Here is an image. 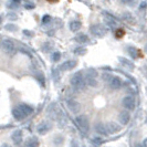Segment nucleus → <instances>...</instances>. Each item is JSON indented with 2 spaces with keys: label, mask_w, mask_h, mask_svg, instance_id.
I'll use <instances>...</instances> for the list:
<instances>
[{
  "label": "nucleus",
  "mask_w": 147,
  "mask_h": 147,
  "mask_svg": "<svg viewBox=\"0 0 147 147\" xmlns=\"http://www.w3.org/2000/svg\"><path fill=\"white\" fill-rule=\"evenodd\" d=\"M85 84H88L90 86H93V88H96L97 86V81L94 78H88L85 76Z\"/></svg>",
  "instance_id": "aec40b11"
},
{
  "label": "nucleus",
  "mask_w": 147,
  "mask_h": 147,
  "mask_svg": "<svg viewBox=\"0 0 147 147\" xmlns=\"http://www.w3.org/2000/svg\"><path fill=\"white\" fill-rule=\"evenodd\" d=\"M5 29L8 30V31H16L17 30V26L16 24H12V23H8V24H6L5 26Z\"/></svg>",
  "instance_id": "bb28decb"
},
{
  "label": "nucleus",
  "mask_w": 147,
  "mask_h": 147,
  "mask_svg": "<svg viewBox=\"0 0 147 147\" xmlns=\"http://www.w3.org/2000/svg\"><path fill=\"white\" fill-rule=\"evenodd\" d=\"M94 144H96V145H100V144H102L103 143V140H101V138H98V137H95V138H93V140H92Z\"/></svg>",
  "instance_id": "2f4dec72"
},
{
  "label": "nucleus",
  "mask_w": 147,
  "mask_h": 147,
  "mask_svg": "<svg viewBox=\"0 0 147 147\" xmlns=\"http://www.w3.org/2000/svg\"><path fill=\"white\" fill-rule=\"evenodd\" d=\"M51 20H52V19H51V17H50V16L45 15L43 18H42V23H43V24H47V23H49Z\"/></svg>",
  "instance_id": "c85d7f7f"
},
{
  "label": "nucleus",
  "mask_w": 147,
  "mask_h": 147,
  "mask_svg": "<svg viewBox=\"0 0 147 147\" xmlns=\"http://www.w3.org/2000/svg\"><path fill=\"white\" fill-rule=\"evenodd\" d=\"M76 66V61L74 60H69V61H65L64 63H62V65L60 66V70L62 71H70Z\"/></svg>",
  "instance_id": "9b49d317"
},
{
  "label": "nucleus",
  "mask_w": 147,
  "mask_h": 147,
  "mask_svg": "<svg viewBox=\"0 0 147 147\" xmlns=\"http://www.w3.org/2000/svg\"><path fill=\"white\" fill-rule=\"evenodd\" d=\"M33 7H34L33 5H26V8H28V9H29V8H33Z\"/></svg>",
  "instance_id": "4c0bfd02"
},
{
  "label": "nucleus",
  "mask_w": 147,
  "mask_h": 147,
  "mask_svg": "<svg viewBox=\"0 0 147 147\" xmlns=\"http://www.w3.org/2000/svg\"><path fill=\"white\" fill-rule=\"evenodd\" d=\"M109 84H110L111 88L117 90V88H119L122 86V80H121L118 76H113L110 80V82H109Z\"/></svg>",
  "instance_id": "f8f14e48"
},
{
  "label": "nucleus",
  "mask_w": 147,
  "mask_h": 147,
  "mask_svg": "<svg viewBox=\"0 0 147 147\" xmlns=\"http://www.w3.org/2000/svg\"><path fill=\"white\" fill-rule=\"evenodd\" d=\"M95 131L98 134H101V135H105V134H107L106 133V129H105V126L102 124V123H96L95 124Z\"/></svg>",
  "instance_id": "6ab92c4d"
},
{
  "label": "nucleus",
  "mask_w": 147,
  "mask_h": 147,
  "mask_svg": "<svg viewBox=\"0 0 147 147\" xmlns=\"http://www.w3.org/2000/svg\"><path fill=\"white\" fill-rule=\"evenodd\" d=\"M52 48H53V44H52L51 42H45V43L42 45V51L49 52L52 50Z\"/></svg>",
  "instance_id": "b1692460"
},
{
  "label": "nucleus",
  "mask_w": 147,
  "mask_h": 147,
  "mask_svg": "<svg viewBox=\"0 0 147 147\" xmlns=\"http://www.w3.org/2000/svg\"><path fill=\"white\" fill-rule=\"evenodd\" d=\"M52 75H53V79H54L55 81L59 80V71H58V70H53V71H52Z\"/></svg>",
  "instance_id": "c756f323"
},
{
  "label": "nucleus",
  "mask_w": 147,
  "mask_h": 147,
  "mask_svg": "<svg viewBox=\"0 0 147 147\" xmlns=\"http://www.w3.org/2000/svg\"><path fill=\"white\" fill-rule=\"evenodd\" d=\"M48 115L50 116V118L55 119V121H61L62 118H64V115H63L62 111L60 110V107L58 106L57 103H52L48 107Z\"/></svg>",
  "instance_id": "f03ea898"
},
{
  "label": "nucleus",
  "mask_w": 147,
  "mask_h": 147,
  "mask_svg": "<svg viewBox=\"0 0 147 147\" xmlns=\"http://www.w3.org/2000/svg\"><path fill=\"white\" fill-rule=\"evenodd\" d=\"M37 78H38V80H40V81H41V84L43 85V84H44V80H43V78H42V75H41V74H39Z\"/></svg>",
  "instance_id": "f704fd0d"
},
{
  "label": "nucleus",
  "mask_w": 147,
  "mask_h": 147,
  "mask_svg": "<svg viewBox=\"0 0 147 147\" xmlns=\"http://www.w3.org/2000/svg\"><path fill=\"white\" fill-rule=\"evenodd\" d=\"M66 106L74 114H76V113H79L81 111V104L79 103L78 101L73 100V98H70V100L66 101Z\"/></svg>",
  "instance_id": "39448f33"
},
{
  "label": "nucleus",
  "mask_w": 147,
  "mask_h": 147,
  "mask_svg": "<svg viewBox=\"0 0 147 147\" xmlns=\"http://www.w3.org/2000/svg\"><path fill=\"white\" fill-rule=\"evenodd\" d=\"M113 76L111 75V74H109V73H104L103 74V80L104 81H106V82H110V80L112 79Z\"/></svg>",
  "instance_id": "7c9ffc66"
},
{
  "label": "nucleus",
  "mask_w": 147,
  "mask_h": 147,
  "mask_svg": "<svg viewBox=\"0 0 147 147\" xmlns=\"http://www.w3.org/2000/svg\"><path fill=\"white\" fill-rule=\"evenodd\" d=\"M38 140L36 137H31L30 140H27V143H26V147H37L38 146Z\"/></svg>",
  "instance_id": "412c9836"
},
{
  "label": "nucleus",
  "mask_w": 147,
  "mask_h": 147,
  "mask_svg": "<svg viewBox=\"0 0 147 147\" xmlns=\"http://www.w3.org/2000/svg\"><path fill=\"white\" fill-rule=\"evenodd\" d=\"M82 27V23L80 21H72L70 23V30L71 31H73V32H76V31H79V30L81 29Z\"/></svg>",
  "instance_id": "f3484780"
},
{
  "label": "nucleus",
  "mask_w": 147,
  "mask_h": 147,
  "mask_svg": "<svg viewBox=\"0 0 147 147\" xmlns=\"http://www.w3.org/2000/svg\"><path fill=\"white\" fill-rule=\"evenodd\" d=\"M70 83H71L72 88L75 91H79L80 92L82 90H84V88H85V79H84L82 72H76L75 74H73L72 78H71Z\"/></svg>",
  "instance_id": "f257e3e1"
},
{
  "label": "nucleus",
  "mask_w": 147,
  "mask_h": 147,
  "mask_svg": "<svg viewBox=\"0 0 147 147\" xmlns=\"http://www.w3.org/2000/svg\"><path fill=\"white\" fill-rule=\"evenodd\" d=\"M118 61L121 62V64L123 66H125V67H127L128 70H131V71H133L134 70V63H133L131 60L126 59V58H124V57H118Z\"/></svg>",
  "instance_id": "ddd939ff"
},
{
  "label": "nucleus",
  "mask_w": 147,
  "mask_h": 147,
  "mask_svg": "<svg viewBox=\"0 0 147 147\" xmlns=\"http://www.w3.org/2000/svg\"><path fill=\"white\" fill-rule=\"evenodd\" d=\"M13 1H15V2H18V1H20V0H13Z\"/></svg>",
  "instance_id": "37998d69"
},
{
  "label": "nucleus",
  "mask_w": 147,
  "mask_h": 147,
  "mask_svg": "<svg viewBox=\"0 0 147 147\" xmlns=\"http://www.w3.org/2000/svg\"><path fill=\"white\" fill-rule=\"evenodd\" d=\"M1 45H2L3 51L7 52V53H12V52L15 51V44H13V42L11 40H9V39H5L2 41Z\"/></svg>",
  "instance_id": "6e6552de"
},
{
  "label": "nucleus",
  "mask_w": 147,
  "mask_h": 147,
  "mask_svg": "<svg viewBox=\"0 0 147 147\" xmlns=\"http://www.w3.org/2000/svg\"><path fill=\"white\" fill-rule=\"evenodd\" d=\"M131 119V115L127 111H122L119 114H118V122L122 124V125H127L128 122Z\"/></svg>",
  "instance_id": "9d476101"
},
{
  "label": "nucleus",
  "mask_w": 147,
  "mask_h": 147,
  "mask_svg": "<svg viewBox=\"0 0 147 147\" xmlns=\"http://www.w3.org/2000/svg\"><path fill=\"white\" fill-rule=\"evenodd\" d=\"M127 52H128V54L132 57V59H136L137 58V50H136V48H134V47H127Z\"/></svg>",
  "instance_id": "5701e85b"
},
{
  "label": "nucleus",
  "mask_w": 147,
  "mask_h": 147,
  "mask_svg": "<svg viewBox=\"0 0 147 147\" xmlns=\"http://www.w3.org/2000/svg\"><path fill=\"white\" fill-rule=\"evenodd\" d=\"M86 76H88V78H94V79H96L97 72H96L94 69H88V73H86Z\"/></svg>",
  "instance_id": "a878e982"
},
{
  "label": "nucleus",
  "mask_w": 147,
  "mask_h": 147,
  "mask_svg": "<svg viewBox=\"0 0 147 147\" xmlns=\"http://www.w3.org/2000/svg\"><path fill=\"white\" fill-rule=\"evenodd\" d=\"M123 34H124V32H123V31H119V32L117 31V33H116V36H117L118 38H121L122 36H123Z\"/></svg>",
  "instance_id": "c9c22d12"
},
{
  "label": "nucleus",
  "mask_w": 147,
  "mask_h": 147,
  "mask_svg": "<svg viewBox=\"0 0 147 147\" xmlns=\"http://www.w3.org/2000/svg\"><path fill=\"white\" fill-rule=\"evenodd\" d=\"M122 19L126 22H129V23H133V22H134V17H133L129 12H124V13L122 15Z\"/></svg>",
  "instance_id": "4be33fe9"
},
{
  "label": "nucleus",
  "mask_w": 147,
  "mask_h": 147,
  "mask_svg": "<svg viewBox=\"0 0 147 147\" xmlns=\"http://www.w3.org/2000/svg\"><path fill=\"white\" fill-rule=\"evenodd\" d=\"M145 52H147V45L145 47Z\"/></svg>",
  "instance_id": "79ce46f5"
},
{
  "label": "nucleus",
  "mask_w": 147,
  "mask_h": 147,
  "mask_svg": "<svg viewBox=\"0 0 147 147\" xmlns=\"http://www.w3.org/2000/svg\"><path fill=\"white\" fill-rule=\"evenodd\" d=\"M72 147H76V146H72Z\"/></svg>",
  "instance_id": "a18cd8bd"
},
{
  "label": "nucleus",
  "mask_w": 147,
  "mask_h": 147,
  "mask_svg": "<svg viewBox=\"0 0 147 147\" xmlns=\"http://www.w3.org/2000/svg\"><path fill=\"white\" fill-rule=\"evenodd\" d=\"M50 129H51V123H49V122H42V123H40L37 127V131L40 135L47 134Z\"/></svg>",
  "instance_id": "1a4fd4ad"
},
{
  "label": "nucleus",
  "mask_w": 147,
  "mask_h": 147,
  "mask_svg": "<svg viewBox=\"0 0 147 147\" xmlns=\"http://www.w3.org/2000/svg\"><path fill=\"white\" fill-rule=\"evenodd\" d=\"M75 41L78 42V43L80 44H83V43H86L88 41V38L86 34H83V33H81V34H78L76 37H75Z\"/></svg>",
  "instance_id": "a211bd4d"
},
{
  "label": "nucleus",
  "mask_w": 147,
  "mask_h": 147,
  "mask_svg": "<svg viewBox=\"0 0 147 147\" xmlns=\"http://www.w3.org/2000/svg\"><path fill=\"white\" fill-rule=\"evenodd\" d=\"M105 129H106V133L107 134H116L121 131V126L118 125L117 123L115 122H107L106 125H105Z\"/></svg>",
  "instance_id": "0eeeda50"
},
{
  "label": "nucleus",
  "mask_w": 147,
  "mask_h": 147,
  "mask_svg": "<svg viewBox=\"0 0 147 147\" xmlns=\"http://www.w3.org/2000/svg\"><path fill=\"white\" fill-rule=\"evenodd\" d=\"M90 31H91V33L93 36H95L97 38L104 37L106 34V32H107L106 28L104 26H102V24H93V26H91Z\"/></svg>",
  "instance_id": "20e7f679"
},
{
  "label": "nucleus",
  "mask_w": 147,
  "mask_h": 147,
  "mask_svg": "<svg viewBox=\"0 0 147 147\" xmlns=\"http://www.w3.org/2000/svg\"><path fill=\"white\" fill-rule=\"evenodd\" d=\"M23 34H26V36H28V37H32V36H33V33H32V32H29L28 30H23Z\"/></svg>",
  "instance_id": "72a5a7b5"
},
{
  "label": "nucleus",
  "mask_w": 147,
  "mask_h": 147,
  "mask_svg": "<svg viewBox=\"0 0 147 147\" xmlns=\"http://www.w3.org/2000/svg\"><path fill=\"white\" fill-rule=\"evenodd\" d=\"M135 147H143V146H142V145H138V144H137V145H136Z\"/></svg>",
  "instance_id": "a19ab883"
},
{
  "label": "nucleus",
  "mask_w": 147,
  "mask_h": 147,
  "mask_svg": "<svg viewBox=\"0 0 147 147\" xmlns=\"http://www.w3.org/2000/svg\"><path fill=\"white\" fill-rule=\"evenodd\" d=\"M48 1H50V2H54V1H58V0H48Z\"/></svg>",
  "instance_id": "ea45409f"
},
{
  "label": "nucleus",
  "mask_w": 147,
  "mask_h": 147,
  "mask_svg": "<svg viewBox=\"0 0 147 147\" xmlns=\"http://www.w3.org/2000/svg\"><path fill=\"white\" fill-rule=\"evenodd\" d=\"M11 138H12V140H13V143H15L16 145H19L22 142V131H20V129L15 131L13 134L11 135Z\"/></svg>",
  "instance_id": "4468645a"
},
{
  "label": "nucleus",
  "mask_w": 147,
  "mask_h": 147,
  "mask_svg": "<svg viewBox=\"0 0 147 147\" xmlns=\"http://www.w3.org/2000/svg\"><path fill=\"white\" fill-rule=\"evenodd\" d=\"M122 103H123V106H124L127 111H133L135 109V98H134L132 95L125 96V97L123 98Z\"/></svg>",
  "instance_id": "423d86ee"
},
{
  "label": "nucleus",
  "mask_w": 147,
  "mask_h": 147,
  "mask_svg": "<svg viewBox=\"0 0 147 147\" xmlns=\"http://www.w3.org/2000/svg\"><path fill=\"white\" fill-rule=\"evenodd\" d=\"M74 52L78 53V54H84L86 52V50H84V49H78V50H75Z\"/></svg>",
  "instance_id": "473e14b6"
},
{
  "label": "nucleus",
  "mask_w": 147,
  "mask_h": 147,
  "mask_svg": "<svg viewBox=\"0 0 147 147\" xmlns=\"http://www.w3.org/2000/svg\"><path fill=\"white\" fill-rule=\"evenodd\" d=\"M119 1L124 5H128V6H132V7L137 5V2H138V0H119Z\"/></svg>",
  "instance_id": "393cba45"
},
{
  "label": "nucleus",
  "mask_w": 147,
  "mask_h": 147,
  "mask_svg": "<svg viewBox=\"0 0 147 147\" xmlns=\"http://www.w3.org/2000/svg\"><path fill=\"white\" fill-rule=\"evenodd\" d=\"M143 147H147V138H145L143 142Z\"/></svg>",
  "instance_id": "e433bc0d"
},
{
  "label": "nucleus",
  "mask_w": 147,
  "mask_h": 147,
  "mask_svg": "<svg viewBox=\"0 0 147 147\" xmlns=\"http://www.w3.org/2000/svg\"><path fill=\"white\" fill-rule=\"evenodd\" d=\"M1 147H10V146H9V145H7V144H5V145H2Z\"/></svg>",
  "instance_id": "58836bf2"
},
{
  "label": "nucleus",
  "mask_w": 147,
  "mask_h": 147,
  "mask_svg": "<svg viewBox=\"0 0 147 147\" xmlns=\"http://www.w3.org/2000/svg\"><path fill=\"white\" fill-rule=\"evenodd\" d=\"M75 122H76V124L79 126V128H80L84 134L88 133V131H90V122H88V117H86L85 115H80V116H78V117L75 118Z\"/></svg>",
  "instance_id": "7ed1b4c3"
},
{
  "label": "nucleus",
  "mask_w": 147,
  "mask_h": 147,
  "mask_svg": "<svg viewBox=\"0 0 147 147\" xmlns=\"http://www.w3.org/2000/svg\"><path fill=\"white\" fill-rule=\"evenodd\" d=\"M12 115H13V117H15L16 119H18V121H21V119H23V118L26 117V115L20 111L19 107H15V109L12 110Z\"/></svg>",
  "instance_id": "dca6fc26"
},
{
  "label": "nucleus",
  "mask_w": 147,
  "mask_h": 147,
  "mask_svg": "<svg viewBox=\"0 0 147 147\" xmlns=\"http://www.w3.org/2000/svg\"><path fill=\"white\" fill-rule=\"evenodd\" d=\"M0 23H1V17H0Z\"/></svg>",
  "instance_id": "c03bdc74"
},
{
  "label": "nucleus",
  "mask_w": 147,
  "mask_h": 147,
  "mask_svg": "<svg viewBox=\"0 0 147 147\" xmlns=\"http://www.w3.org/2000/svg\"><path fill=\"white\" fill-rule=\"evenodd\" d=\"M60 59H61V53H60V52H54V53L52 54V61L58 62Z\"/></svg>",
  "instance_id": "cd10ccee"
},
{
  "label": "nucleus",
  "mask_w": 147,
  "mask_h": 147,
  "mask_svg": "<svg viewBox=\"0 0 147 147\" xmlns=\"http://www.w3.org/2000/svg\"><path fill=\"white\" fill-rule=\"evenodd\" d=\"M18 107H19V109H20V111H21L22 113L26 115V117H27L28 115H30V114L33 112V109H32L31 106H29V105H27V104H20Z\"/></svg>",
  "instance_id": "2eb2a0df"
}]
</instances>
